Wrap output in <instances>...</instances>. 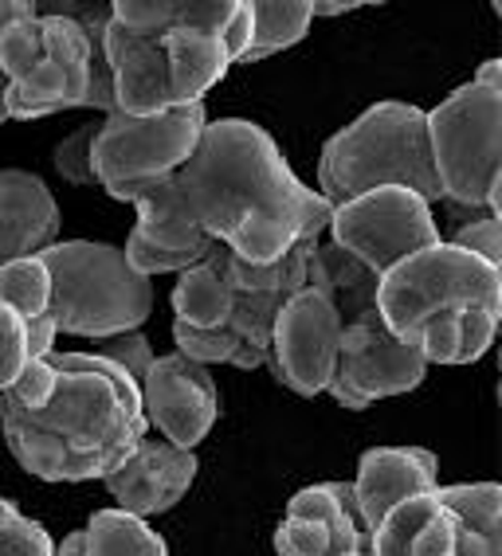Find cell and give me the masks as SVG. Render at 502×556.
I'll return each instance as SVG.
<instances>
[{
	"label": "cell",
	"mask_w": 502,
	"mask_h": 556,
	"mask_svg": "<svg viewBox=\"0 0 502 556\" xmlns=\"http://www.w3.org/2000/svg\"><path fill=\"white\" fill-rule=\"evenodd\" d=\"M173 180L204 236L243 263H275L299 239H318L334 212L294 177L272 134L243 118L209 122Z\"/></svg>",
	"instance_id": "obj_1"
},
{
	"label": "cell",
	"mask_w": 502,
	"mask_h": 556,
	"mask_svg": "<svg viewBox=\"0 0 502 556\" xmlns=\"http://www.w3.org/2000/svg\"><path fill=\"white\" fill-rule=\"evenodd\" d=\"M55 392L40 412L0 396V431L12 458L43 482L106 478L146 435L141 392L99 353H48Z\"/></svg>",
	"instance_id": "obj_2"
},
{
	"label": "cell",
	"mask_w": 502,
	"mask_h": 556,
	"mask_svg": "<svg viewBox=\"0 0 502 556\" xmlns=\"http://www.w3.org/2000/svg\"><path fill=\"white\" fill-rule=\"evenodd\" d=\"M373 309L392 338L421 353L424 365H455L463 314H502V270L440 239L385 270Z\"/></svg>",
	"instance_id": "obj_3"
},
{
	"label": "cell",
	"mask_w": 502,
	"mask_h": 556,
	"mask_svg": "<svg viewBox=\"0 0 502 556\" xmlns=\"http://www.w3.org/2000/svg\"><path fill=\"white\" fill-rule=\"evenodd\" d=\"M373 189H409L428 204L443 200L428 150V110L377 102L322 146L318 197L330 208Z\"/></svg>",
	"instance_id": "obj_4"
},
{
	"label": "cell",
	"mask_w": 502,
	"mask_h": 556,
	"mask_svg": "<svg viewBox=\"0 0 502 556\" xmlns=\"http://www.w3.org/2000/svg\"><path fill=\"white\" fill-rule=\"evenodd\" d=\"M48 267V318L71 338H118L153 314V278L138 275L122 248L95 239H55L40 251Z\"/></svg>",
	"instance_id": "obj_5"
},
{
	"label": "cell",
	"mask_w": 502,
	"mask_h": 556,
	"mask_svg": "<svg viewBox=\"0 0 502 556\" xmlns=\"http://www.w3.org/2000/svg\"><path fill=\"white\" fill-rule=\"evenodd\" d=\"M428 150L440 197L499 216L502 180V90L463 83L428 110Z\"/></svg>",
	"instance_id": "obj_6"
},
{
	"label": "cell",
	"mask_w": 502,
	"mask_h": 556,
	"mask_svg": "<svg viewBox=\"0 0 502 556\" xmlns=\"http://www.w3.org/2000/svg\"><path fill=\"white\" fill-rule=\"evenodd\" d=\"M209 126L204 102L173 106L153 118H130V114H106L99 122L91 146L95 185L118 189L134 180H165L192 157L197 141Z\"/></svg>",
	"instance_id": "obj_7"
},
{
	"label": "cell",
	"mask_w": 502,
	"mask_h": 556,
	"mask_svg": "<svg viewBox=\"0 0 502 556\" xmlns=\"http://www.w3.org/2000/svg\"><path fill=\"white\" fill-rule=\"evenodd\" d=\"M330 243L362 258L381 278L416 251L440 243L432 204L409 189H373L330 212Z\"/></svg>",
	"instance_id": "obj_8"
},
{
	"label": "cell",
	"mask_w": 502,
	"mask_h": 556,
	"mask_svg": "<svg viewBox=\"0 0 502 556\" xmlns=\"http://www.w3.org/2000/svg\"><path fill=\"white\" fill-rule=\"evenodd\" d=\"M428 365L412 345H401L392 338L377 309H365L342 329V349H338V365L326 384L334 400L350 412H365L377 400L401 396L421 384Z\"/></svg>",
	"instance_id": "obj_9"
},
{
	"label": "cell",
	"mask_w": 502,
	"mask_h": 556,
	"mask_svg": "<svg viewBox=\"0 0 502 556\" xmlns=\"http://www.w3.org/2000/svg\"><path fill=\"white\" fill-rule=\"evenodd\" d=\"M342 329V314L322 290L302 287L299 294H291L272 326L267 365L275 368V380L291 388L294 396H322L338 365Z\"/></svg>",
	"instance_id": "obj_10"
},
{
	"label": "cell",
	"mask_w": 502,
	"mask_h": 556,
	"mask_svg": "<svg viewBox=\"0 0 502 556\" xmlns=\"http://www.w3.org/2000/svg\"><path fill=\"white\" fill-rule=\"evenodd\" d=\"M43 21V55L21 83L4 87V114L21 122L51 118L60 110H75L87 99L91 83V40L79 24L63 16H40Z\"/></svg>",
	"instance_id": "obj_11"
},
{
	"label": "cell",
	"mask_w": 502,
	"mask_h": 556,
	"mask_svg": "<svg viewBox=\"0 0 502 556\" xmlns=\"http://www.w3.org/2000/svg\"><path fill=\"white\" fill-rule=\"evenodd\" d=\"M138 392L146 428H158L165 443L181 451L197 447L221 416V388H216L212 372L181 353L153 357Z\"/></svg>",
	"instance_id": "obj_12"
},
{
	"label": "cell",
	"mask_w": 502,
	"mask_h": 556,
	"mask_svg": "<svg viewBox=\"0 0 502 556\" xmlns=\"http://www.w3.org/2000/svg\"><path fill=\"white\" fill-rule=\"evenodd\" d=\"M134 208H138V224H134L122 255H126V263L138 275L146 278L181 275V270H189L192 263H201L216 248V239L204 236L197 216L185 208L173 177L150 185V189L134 200Z\"/></svg>",
	"instance_id": "obj_13"
},
{
	"label": "cell",
	"mask_w": 502,
	"mask_h": 556,
	"mask_svg": "<svg viewBox=\"0 0 502 556\" xmlns=\"http://www.w3.org/2000/svg\"><path fill=\"white\" fill-rule=\"evenodd\" d=\"M197 478V455L165 443V439L141 435L138 447L122 458L111 475L102 478V486L111 490L118 509L134 517L165 514L189 494Z\"/></svg>",
	"instance_id": "obj_14"
},
{
	"label": "cell",
	"mask_w": 502,
	"mask_h": 556,
	"mask_svg": "<svg viewBox=\"0 0 502 556\" xmlns=\"http://www.w3.org/2000/svg\"><path fill=\"white\" fill-rule=\"evenodd\" d=\"M102 60L111 67L114 83V110L130 114V118H153L173 110L170 75H165V51L161 36H138V31L122 28L118 21L106 24L102 31Z\"/></svg>",
	"instance_id": "obj_15"
},
{
	"label": "cell",
	"mask_w": 502,
	"mask_h": 556,
	"mask_svg": "<svg viewBox=\"0 0 502 556\" xmlns=\"http://www.w3.org/2000/svg\"><path fill=\"white\" fill-rule=\"evenodd\" d=\"M440 486V463L424 447H373L357 463L353 478V506L365 533L381 526L385 514L416 494H432Z\"/></svg>",
	"instance_id": "obj_16"
},
{
	"label": "cell",
	"mask_w": 502,
	"mask_h": 556,
	"mask_svg": "<svg viewBox=\"0 0 502 556\" xmlns=\"http://www.w3.org/2000/svg\"><path fill=\"white\" fill-rule=\"evenodd\" d=\"M60 239V204L36 173L0 169V267Z\"/></svg>",
	"instance_id": "obj_17"
},
{
	"label": "cell",
	"mask_w": 502,
	"mask_h": 556,
	"mask_svg": "<svg viewBox=\"0 0 502 556\" xmlns=\"http://www.w3.org/2000/svg\"><path fill=\"white\" fill-rule=\"evenodd\" d=\"M455 517L436 494H416L385 514L369 533V556H455Z\"/></svg>",
	"instance_id": "obj_18"
},
{
	"label": "cell",
	"mask_w": 502,
	"mask_h": 556,
	"mask_svg": "<svg viewBox=\"0 0 502 556\" xmlns=\"http://www.w3.org/2000/svg\"><path fill=\"white\" fill-rule=\"evenodd\" d=\"M161 51H165V75H170L173 106L204 102V94L231 67L228 55H224V43L212 31L173 28L161 36Z\"/></svg>",
	"instance_id": "obj_19"
},
{
	"label": "cell",
	"mask_w": 502,
	"mask_h": 556,
	"mask_svg": "<svg viewBox=\"0 0 502 556\" xmlns=\"http://www.w3.org/2000/svg\"><path fill=\"white\" fill-rule=\"evenodd\" d=\"M236 4L240 0H114L111 21L153 40L173 28L212 31L221 40L228 21L236 16Z\"/></svg>",
	"instance_id": "obj_20"
},
{
	"label": "cell",
	"mask_w": 502,
	"mask_h": 556,
	"mask_svg": "<svg viewBox=\"0 0 502 556\" xmlns=\"http://www.w3.org/2000/svg\"><path fill=\"white\" fill-rule=\"evenodd\" d=\"M377 282L381 278L365 267L362 258H353L350 251H342L330 239H318L311 255V267H306V287L322 290L326 299L338 306L342 321H353L357 314L373 309L377 302Z\"/></svg>",
	"instance_id": "obj_21"
},
{
	"label": "cell",
	"mask_w": 502,
	"mask_h": 556,
	"mask_svg": "<svg viewBox=\"0 0 502 556\" xmlns=\"http://www.w3.org/2000/svg\"><path fill=\"white\" fill-rule=\"evenodd\" d=\"M224 258H228V248H216L192 263L189 270L177 275V287H173V314L181 326L192 329H221L228 326L231 314V290L228 278H224Z\"/></svg>",
	"instance_id": "obj_22"
},
{
	"label": "cell",
	"mask_w": 502,
	"mask_h": 556,
	"mask_svg": "<svg viewBox=\"0 0 502 556\" xmlns=\"http://www.w3.org/2000/svg\"><path fill=\"white\" fill-rule=\"evenodd\" d=\"M251 9V43L240 63H260L275 51H287L311 31V0H248Z\"/></svg>",
	"instance_id": "obj_23"
},
{
	"label": "cell",
	"mask_w": 502,
	"mask_h": 556,
	"mask_svg": "<svg viewBox=\"0 0 502 556\" xmlns=\"http://www.w3.org/2000/svg\"><path fill=\"white\" fill-rule=\"evenodd\" d=\"M83 548L87 556H170L165 536L126 509H99L83 529Z\"/></svg>",
	"instance_id": "obj_24"
},
{
	"label": "cell",
	"mask_w": 502,
	"mask_h": 556,
	"mask_svg": "<svg viewBox=\"0 0 502 556\" xmlns=\"http://www.w3.org/2000/svg\"><path fill=\"white\" fill-rule=\"evenodd\" d=\"M436 502L455 517V526L482 536L487 545L502 548V490L494 482L472 486H436Z\"/></svg>",
	"instance_id": "obj_25"
},
{
	"label": "cell",
	"mask_w": 502,
	"mask_h": 556,
	"mask_svg": "<svg viewBox=\"0 0 502 556\" xmlns=\"http://www.w3.org/2000/svg\"><path fill=\"white\" fill-rule=\"evenodd\" d=\"M275 553L279 556H350L369 553V533H338L322 521H294L287 517L275 529Z\"/></svg>",
	"instance_id": "obj_26"
},
{
	"label": "cell",
	"mask_w": 502,
	"mask_h": 556,
	"mask_svg": "<svg viewBox=\"0 0 502 556\" xmlns=\"http://www.w3.org/2000/svg\"><path fill=\"white\" fill-rule=\"evenodd\" d=\"M287 517L294 521H322V526L338 529V533H365L357 506H353V490L346 482H318L306 486L287 502Z\"/></svg>",
	"instance_id": "obj_27"
},
{
	"label": "cell",
	"mask_w": 502,
	"mask_h": 556,
	"mask_svg": "<svg viewBox=\"0 0 502 556\" xmlns=\"http://www.w3.org/2000/svg\"><path fill=\"white\" fill-rule=\"evenodd\" d=\"M48 299H51V278L48 267L40 263V255L32 258H12L0 267V306L12 309L16 318L32 321L48 314Z\"/></svg>",
	"instance_id": "obj_28"
},
{
	"label": "cell",
	"mask_w": 502,
	"mask_h": 556,
	"mask_svg": "<svg viewBox=\"0 0 502 556\" xmlns=\"http://www.w3.org/2000/svg\"><path fill=\"white\" fill-rule=\"evenodd\" d=\"M173 341H177V353L197 365H236V368H260L255 361L248 357V349L243 341L231 333L228 326L221 329H192L181 326V321H173Z\"/></svg>",
	"instance_id": "obj_29"
},
{
	"label": "cell",
	"mask_w": 502,
	"mask_h": 556,
	"mask_svg": "<svg viewBox=\"0 0 502 556\" xmlns=\"http://www.w3.org/2000/svg\"><path fill=\"white\" fill-rule=\"evenodd\" d=\"M43 55V21L32 16V21L12 24L9 31H0V75L4 83H21Z\"/></svg>",
	"instance_id": "obj_30"
},
{
	"label": "cell",
	"mask_w": 502,
	"mask_h": 556,
	"mask_svg": "<svg viewBox=\"0 0 502 556\" xmlns=\"http://www.w3.org/2000/svg\"><path fill=\"white\" fill-rule=\"evenodd\" d=\"M0 556H55L51 533L0 497Z\"/></svg>",
	"instance_id": "obj_31"
},
{
	"label": "cell",
	"mask_w": 502,
	"mask_h": 556,
	"mask_svg": "<svg viewBox=\"0 0 502 556\" xmlns=\"http://www.w3.org/2000/svg\"><path fill=\"white\" fill-rule=\"evenodd\" d=\"M95 134H99V122H87L79 126L75 134L55 146V173L71 185H95V173H91V146H95Z\"/></svg>",
	"instance_id": "obj_32"
},
{
	"label": "cell",
	"mask_w": 502,
	"mask_h": 556,
	"mask_svg": "<svg viewBox=\"0 0 502 556\" xmlns=\"http://www.w3.org/2000/svg\"><path fill=\"white\" fill-rule=\"evenodd\" d=\"M102 361H111V365H118L126 377L134 380V384H141V377L150 372V365H153V345H150V338L141 333V329H130V333H118V338H106L102 341V349H95Z\"/></svg>",
	"instance_id": "obj_33"
},
{
	"label": "cell",
	"mask_w": 502,
	"mask_h": 556,
	"mask_svg": "<svg viewBox=\"0 0 502 556\" xmlns=\"http://www.w3.org/2000/svg\"><path fill=\"white\" fill-rule=\"evenodd\" d=\"M51 392H55V365L48 357H40V361H24L21 377L12 380V388L0 392V396H9L24 412H40L51 400Z\"/></svg>",
	"instance_id": "obj_34"
},
{
	"label": "cell",
	"mask_w": 502,
	"mask_h": 556,
	"mask_svg": "<svg viewBox=\"0 0 502 556\" xmlns=\"http://www.w3.org/2000/svg\"><path fill=\"white\" fill-rule=\"evenodd\" d=\"M448 243L472 251L475 258H482V263H491V267L502 270V219L499 216H479V219H472V224H463Z\"/></svg>",
	"instance_id": "obj_35"
},
{
	"label": "cell",
	"mask_w": 502,
	"mask_h": 556,
	"mask_svg": "<svg viewBox=\"0 0 502 556\" xmlns=\"http://www.w3.org/2000/svg\"><path fill=\"white\" fill-rule=\"evenodd\" d=\"M24 361H28V353H24V318L0 306V392H9L12 380L21 377Z\"/></svg>",
	"instance_id": "obj_36"
},
{
	"label": "cell",
	"mask_w": 502,
	"mask_h": 556,
	"mask_svg": "<svg viewBox=\"0 0 502 556\" xmlns=\"http://www.w3.org/2000/svg\"><path fill=\"white\" fill-rule=\"evenodd\" d=\"M36 16V4L32 0H0V31H9L12 24L32 21Z\"/></svg>",
	"instance_id": "obj_37"
},
{
	"label": "cell",
	"mask_w": 502,
	"mask_h": 556,
	"mask_svg": "<svg viewBox=\"0 0 502 556\" xmlns=\"http://www.w3.org/2000/svg\"><path fill=\"white\" fill-rule=\"evenodd\" d=\"M472 83H479V87L502 90V60H487L479 71H475V79H472Z\"/></svg>",
	"instance_id": "obj_38"
},
{
	"label": "cell",
	"mask_w": 502,
	"mask_h": 556,
	"mask_svg": "<svg viewBox=\"0 0 502 556\" xmlns=\"http://www.w3.org/2000/svg\"><path fill=\"white\" fill-rule=\"evenodd\" d=\"M314 16H346V12L362 9L357 0H346V4H338V0H311Z\"/></svg>",
	"instance_id": "obj_39"
},
{
	"label": "cell",
	"mask_w": 502,
	"mask_h": 556,
	"mask_svg": "<svg viewBox=\"0 0 502 556\" xmlns=\"http://www.w3.org/2000/svg\"><path fill=\"white\" fill-rule=\"evenodd\" d=\"M55 556H87V548H83V529L63 536L60 545H55Z\"/></svg>",
	"instance_id": "obj_40"
},
{
	"label": "cell",
	"mask_w": 502,
	"mask_h": 556,
	"mask_svg": "<svg viewBox=\"0 0 502 556\" xmlns=\"http://www.w3.org/2000/svg\"><path fill=\"white\" fill-rule=\"evenodd\" d=\"M4 87H9V83H4V75H0V122H9V114H4Z\"/></svg>",
	"instance_id": "obj_41"
},
{
	"label": "cell",
	"mask_w": 502,
	"mask_h": 556,
	"mask_svg": "<svg viewBox=\"0 0 502 556\" xmlns=\"http://www.w3.org/2000/svg\"><path fill=\"white\" fill-rule=\"evenodd\" d=\"M350 556H369V553H350Z\"/></svg>",
	"instance_id": "obj_42"
}]
</instances>
